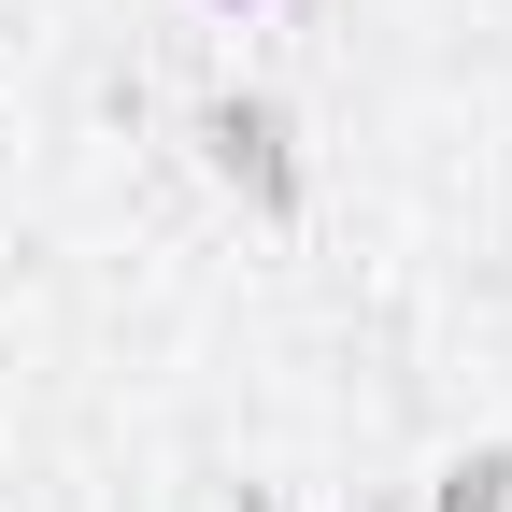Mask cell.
Listing matches in <instances>:
<instances>
[{
	"mask_svg": "<svg viewBox=\"0 0 512 512\" xmlns=\"http://www.w3.org/2000/svg\"><path fill=\"white\" fill-rule=\"evenodd\" d=\"M200 143H214V171H228V185H256L271 214L299 200V157H285V100H256V86H242V100H200Z\"/></svg>",
	"mask_w": 512,
	"mask_h": 512,
	"instance_id": "6da1fadb",
	"label": "cell"
},
{
	"mask_svg": "<svg viewBox=\"0 0 512 512\" xmlns=\"http://www.w3.org/2000/svg\"><path fill=\"white\" fill-rule=\"evenodd\" d=\"M512 498V456H456V470H441V512H498Z\"/></svg>",
	"mask_w": 512,
	"mask_h": 512,
	"instance_id": "7a4b0ae2",
	"label": "cell"
}]
</instances>
